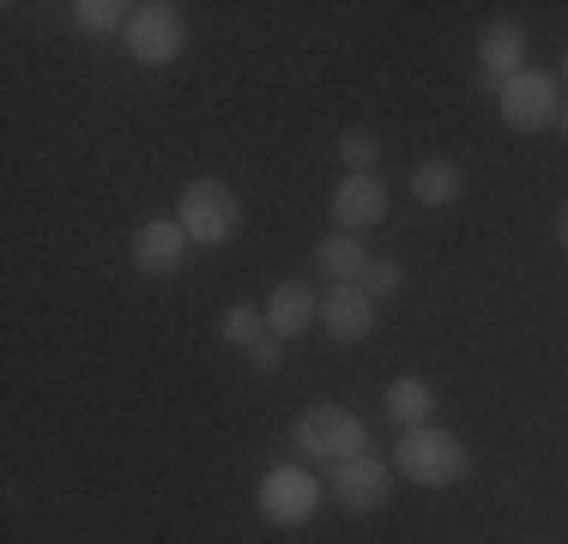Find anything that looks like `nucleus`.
I'll list each match as a JSON object with an SVG mask.
<instances>
[{"instance_id": "ddd939ff", "label": "nucleus", "mask_w": 568, "mask_h": 544, "mask_svg": "<svg viewBox=\"0 0 568 544\" xmlns=\"http://www.w3.org/2000/svg\"><path fill=\"white\" fill-rule=\"evenodd\" d=\"M459 188H466V170H459L454 158H424V163H417V175H412L417 206H454Z\"/></svg>"}, {"instance_id": "a211bd4d", "label": "nucleus", "mask_w": 568, "mask_h": 544, "mask_svg": "<svg viewBox=\"0 0 568 544\" xmlns=\"http://www.w3.org/2000/svg\"><path fill=\"white\" fill-rule=\"evenodd\" d=\"M339 158H345L351 175H375V163H382V140H375L369 128H351L339 140Z\"/></svg>"}, {"instance_id": "9d476101", "label": "nucleus", "mask_w": 568, "mask_h": 544, "mask_svg": "<svg viewBox=\"0 0 568 544\" xmlns=\"http://www.w3.org/2000/svg\"><path fill=\"white\" fill-rule=\"evenodd\" d=\"M321 321H327L333 339L357 345V339H369V326H375V296L363 291V284H333V291L321 296Z\"/></svg>"}, {"instance_id": "4468645a", "label": "nucleus", "mask_w": 568, "mask_h": 544, "mask_svg": "<svg viewBox=\"0 0 568 544\" xmlns=\"http://www.w3.org/2000/svg\"><path fill=\"white\" fill-rule=\"evenodd\" d=\"M387 417L405 430H424L429 417H436V387H429L424 375H399L394 387H387Z\"/></svg>"}, {"instance_id": "0eeeda50", "label": "nucleus", "mask_w": 568, "mask_h": 544, "mask_svg": "<svg viewBox=\"0 0 568 544\" xmlns=\"http://www.w3.org/2000/svg\"><path fill=\"white\" fill-rule=\"evenodd\" d=\"M387 484H394V472H387L375 454H357V460H345V466H333V502L351 508V514H382L387 508Z\"/></svg>"}, {"instance_id": "6e6552de", "label": "nucleus", "mask_w": 568, "mask_h": 544, "mask_svg": "<svg viewBox=\"0 0 568 544\" xmlns=\"http://www.w3.org/2000/svg\"><path fill=\"white\" fill-rule=\"evenodd\" d=\"M187 249H194V236L182 230V218H152L133 236V266L152 272V279H170V272L187 266Z\"/></svg>"}, {"instance_id": "f3484780", "label": "nucleus", "mask_w": 568, "mask_h": 544, "mask_svg": "<svg viewBox=\"0 0 568 544\" xmlns=\"http://www.w3.org/2000/svg\"><path fill=\"white\" fill-rule=\"evenodd\" d=\"M219 333H224V345H236V351H254L273 326H266L261 309H242V303H230L224 315H219Z\"/></svg>"}, {"instance_id": "1a4fd4ad", "label": "nucleus", "mask_w": 568, "mask_h": 544, "mask_svg": "<svg viewBox=\"0 0 568 544\" xmlns=\"http://www.w3.org/2000/svg\"><path fill=\"white\" fill-rule=\"evenodd\" d=\"M478 61H484V91H503L526 61V31L514 19H490L478 37Z\"/></svg>"}, {"instance_id": "6ab92c4d", "label": "nucleus", "mask_w": 568, "mask_h": 544, "mask_svg": "<svg viewBox=\"0 0 568 544\" xmlns=\"http://www.w3.org/2000/svg\"><path fill=\"white\" fill-rule=\"evenodd\" d=\"M363 291L382 303V296H394L399 291V266L394 261H369V272H363Z\"/></svg>"}, {"instance_id": "4be33fe9", "label": "nucleus", "mask_w": 568, "mask_h": 544, "mask_svg": "<svg viewBox=\"0 0 568 544\" xmlns=\"http://www.w3.org/2000/svg\"><path fill=\"white\" fill-rule=\"evenodd\" d=\"M557 128H562V133H568V103H562V115H557Z\"/></svg>"}, {"instance_id": "f257e3e1", "label": "nucleus", "mask_w": 568, "mask_h": 544, "mask_svg": "<svg viewBox=\"0 0 568 544\" xmlns=\"http://www.w3.org/2000/svg\"><path fill=\"white\" fill-rule=\"evenodd\" d=\"M291 442L303 460H321V466H345V460L369 454V430H363V417L345 412V405H308V412L296 417Z\"/></svg>"}, {"instance_id": "9b49d317", "label": "nucleus", "mask_w": 568, "mask_h": 544, "mask_svg": "<svg viewBox=\"0 0 568 544\" xmlns=\"http://www.w3.org/2000/svg\"><path fill=\"white\" fill-rule=\"evenodd\" d=\"M315 321H321V296L308 291L303 279L273 284V296H266V326H273V339H296V333H308Z\"/></svg>"}, {"instance_id": "f8f14e48", "label": "nucleus", "mask_w": 568, "mask_h": 544, "mask_svg": "<svg viewBox=\"0 0 568 544\" xmlns=\"http://www.w3.org/2000/svg\"><path fill=\"white\" fill-rule=\"evenodd\" d=\"M333 218H339L345 230H369L387 218V188L375 182V175H345L339 188H333Z\"/></svg>"}, {"instance_id": "2eb2a0df", "label": "nucleus", "mask_w": 568, "mask_h": 544, "mask_svg": "<svg viewBox=\"0 0 568 544\" xmlns=\"http://www.w3.org/2000/svg\"><path fill=\"white\" fill-rule=\"evenodd\" d=\"M315 261L327 266V279H333V284H363V272H369L375 254L363 249V242L351 236V230H339V236H321Z\"/></svg>"}, {"instance_id": "423d86ee", "label": "nucleus", "mask_w": 568, "mask_h": 544, "mask_svg": "<svg viewBox=\"0 0 568 544\" xmlns=\"http://www.w3.org/2000/svg\"><path fill=\"white\" fill-rule=\"evenodd\" d=\"M128 49L140 54L145 67H164L175 61V54L187 49V19L175 7H164V0H152V7H133L128 19Z\"/></svg>"}, {"instance_id": "5701e85b", "label": "nucleus", "mask_w": 568, "mask_h": 544, "mask_svg": "<svg viewBox=\"0 0 568 544\" xmlns=\"http://www.w3.org/2000/svg\"><path fill=\"white\" fill-rule=\"evenodd\" d=\"M562 73H568V61H562Z\"/></svg>"}, {"instance_id": "aec40b11", "label": "nucleus", "mask_w": 568, "mask_h": 544, "mask_svg": "<svg viewBox=\"0 0 568 544\" xmlns=\"http://www.w3.org/2000/svg\"><path fill=\"white\" fill-rule=\"evenodd\" d=\"M248 363H254V370H261V375H273V370H278V363H284V351H278V339H273V333H266V339H261V345H254V351H248Z\"/></svg>"}, {"instance_id": "7ed1b4c3", "label": "nucleus", "mask_w": 568, "mask_h": 544, "mask_svg": "<svg viewBox=\"0 0 568 544\" xmlns=\"http://www.w3.org/2000/svg\"><path fill=\"white\" fill-rule=\"evenodd\" d=\"M182 230L194 242H230L242 230V206L236 194H230V182H219V175H200V182L182 188Z\"/></svg>"}, {"instance_id": "dca6fc26", "label": "nucleus", "mask_w": 568, "mask_h": 544, "mask_svg": "<svg viewBox=\"0 0 568 544\" xmlns=\"http://www.w3.org/2000/svg\"><path fill=\"white\" fill-rule=\"evenodd\" d=\"M73 19H79V31H91V37H110V31L128 37L133 7H128V0H79V7H73Z\"/></svg>"}, {"instance_id": "20e7f679", "label": "nucleus", "mask_w": 568, "mask_h": 544, "mask_svg": "<svg viewBox=\"0 0 568 544\" xmlns=\"http://www.w3.org/2000/svg\"><path fill=\"white\" fill-rule=\"evenodd\" d=\"M496 109H503V121H508L514 133H538V128H550V121L562 115V85L550 73L520 67V73L496 91Z\"/></svg>"}, {"instance_id": "412c9836", "label": "nucleus", "mask_w": 568, "mask_h": 544, "mask_svg": "<svg viewBox=\"0 0 568 544\" xmlns=\"http://www.w3.org/2000/svg\"><path fill=\"white\" fill-rule=\"evenodd\" d=\"M557 236L568 242V206H562V218H557Z\"/></svg>"}, {"instance_id": "39448f33", "label": "nucleus", "mask_w": 568, "mask_h": 544, "mask_svg": "<svg viewBox=\"0 0 568 544\" xmlns=\"http://www.w3.org/2000/svg\"><path fill=\"white\" fill-rule=\"evenodd\" d=\"M321 478L308 466H273L261 478V514L273 526H303V521H315V508H321Z\"/></svg>"}, {"instance_id": "f03ea898", "label": "nucleus", "mask_w": 568, "mask_h": 544, "mask_svg": "<svg viewBox=\"0 0 568 544\" xmlns=\"http://www.w3.org/2000/svg\"><path fill=\"white\" fill-rule=\"evenodd\" d=\"M394 466H399L412 484L442 490V484H459V478H466V447H459V435L424 424V430H405V435H399Z\"/></svg>"}]
</instances>
